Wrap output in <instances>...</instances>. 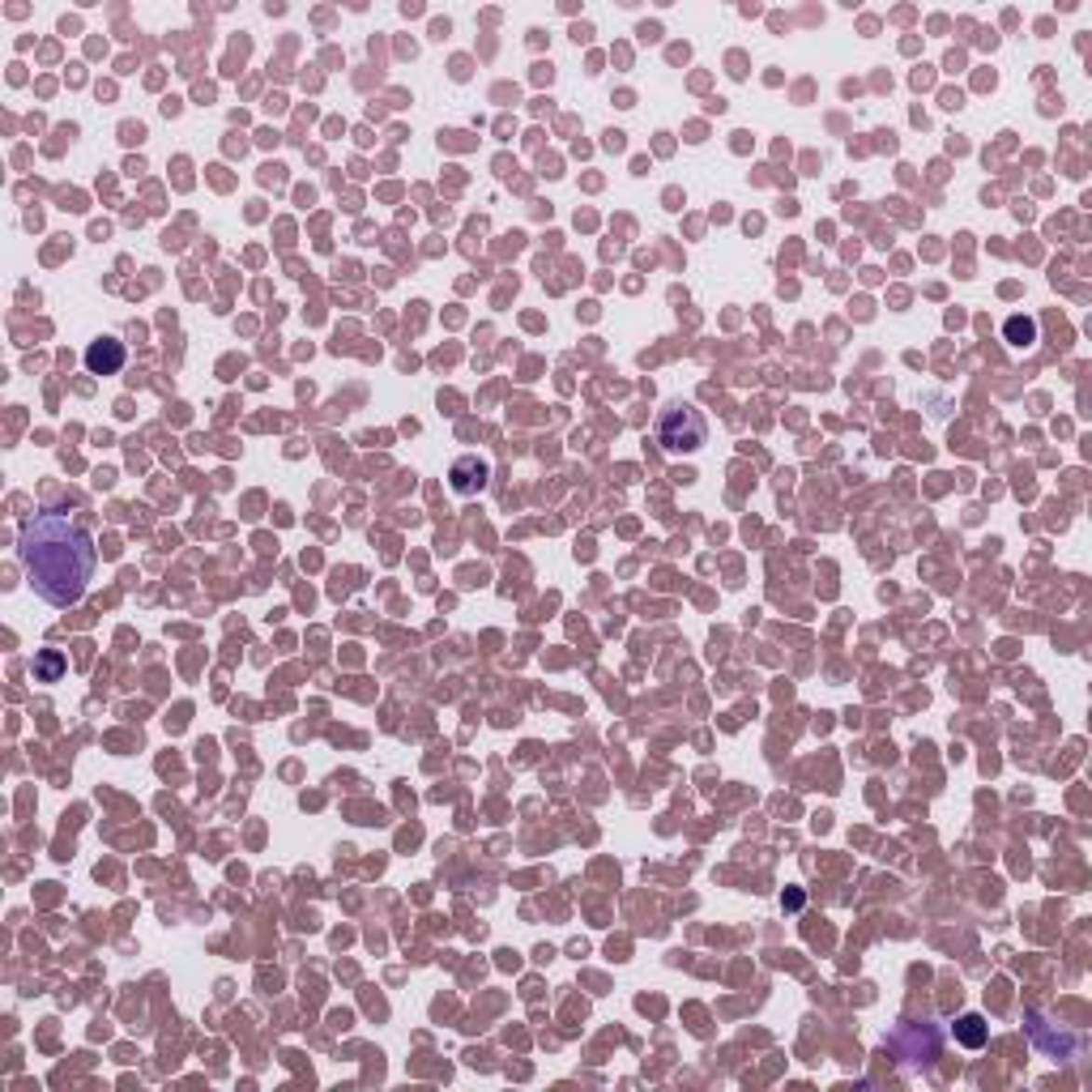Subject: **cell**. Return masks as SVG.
<instances>
[{"label":"cell","instance_id":"obj_1","mask_svg":"<svg viewBox=\"0 0 1092 1092\" xmlns=\"http://www.w3.org/2000/svg\"><path fill=\"white\" fill-rule=\"evenodd\" d=\"M18 559L43 602L73 607L94 577V538L64 512H34L18 534Z\"/></svg>","mask_w":1092,"mask_h":1092},{"label":"cell","instance_id":"obj_2","mask_svg":"<svg viewBox=\"0 0 1092 1092\" xmlns=\"http://www.w3.org/2000/svg\"><path fill=\"white\" fill-rule=\"evenodd\" d=\"M658 444L666 453H696L704 444V418L691 405H666L658 423Z\"/></svg>","mask_w":1092,"mask_h":1092},{"label":"cell","instance_id":"obj_3","mask_svg":"<svg viewBox=\"0 0 1092 1092\" xmlns=\"http://www.w3.org/2000/svg\"><path fill=\"white\" fill-rule=\"evenodd\" d=\"M86 367L94 375H116L124 367V342L116 337H99V342L86 346Z\"/></svg>","mask_w":1092,"mask_h":1092},{"label":"cell","instance_id":"obj_4","mask_svg":"<svg viewBox=\"0 0 1092 1092\" xmlns=\"http://www.w3.org/2000/svg\"><path fill=\"white\" fill-rule=\"evenodd\" d=\"M486 474H491V470H486V461H478V457H461V461L453 466V486L461 491V496H470V491H483Z\"/></svg>","mask_w":1092,"mask_h":1092},{"label":"cell","instance_id":"obj_5","mask_svg":"<svg viewBox=\"0 0 1092 1092\" xmlns=\"http://www.w3.org/2000/svg\"><path fill=\"white\" fill-rule=\"evenodd\" d=\"M986 1037H990V1029H986L981 1016H961V1020H956V1042L961 1045L977 1050V1045H986Z\"/></svg>","mask_w":1092,"mask_h":1092},{"label":"cell","instance_id":"obj_6","mask_svg":"<svg viewBox=\"0 0 1092 1092\" xmlns=\"http://www.w3.org/2000/svg\"><path fill=\"white\" fill-rule=\"evenodd\" d=\"M1003 337L1012 346H1032L1037 342V321H1032V316H1012V321L1003 324Z\"/></svg>","mask_w":1092,"mask_h":1092},{"label":"cell","instance_id":"obj_7","mask_svg":"<svg viewBox=\"0 0 1092 1092\" xmlns=\"http://www.w3.org/2000/svg\"><path fill=\"white\" fill-rule=\"evenodd\" d=\"M61 670H64V658H61V653H56V648H43L39 662H34V675L48 678V683H51V678L61 675Z\"/></svg>","mask_w":1092,"mask_h":1092}]
</instances>
